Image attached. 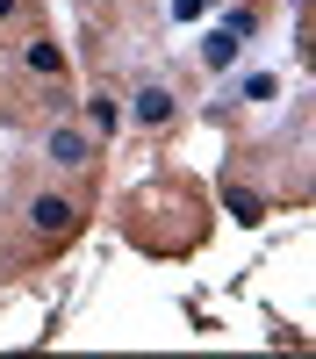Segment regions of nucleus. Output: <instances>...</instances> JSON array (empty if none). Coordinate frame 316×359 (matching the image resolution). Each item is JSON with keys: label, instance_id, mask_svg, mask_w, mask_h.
<instances>
[{"label": "nucleus", "instance_id": "423d86ee", "mask_svg": "<svg viewBox=\"0 0 316 359\" xmlns=\"http://www.w3.org/2000/svg\"><path fill=\"white\" fill-rule=\"evenodd\" d=\"M22 65H29V72H36V79H57V72H65V50H57L50 36H36V43H29V50H22Z\"/></svg>", "mask_w": 316, "mask_h": 359}, {"label": "nucleus", "instance_id": "20e7f679", "mask_svg": "<svg viewBox=\"0 0 316 359\" xmlns=\"http://www.w3.org/2000/svg\"><path fill=\"white\" fill-rule=\"evenodd\" d=\"M29 223H36L43 237H65L72 230V201L65 194H36V201H29Z\"/></svg>", "mask_w": 316, "mask_h": 359}, {"label": "nucleus", "instance_id": "6e6552de", "mask_svg": "<svg viewBox=\"0 0 316 359\" xmlns=\"http://www.w3.org/2000/svg\"><path fill=\"white\" fill-rule=\"evenodd\" d=\"M15 8H22V0H0V22H15Z\"/></svg>", "mask_w": 316, "mask_h": 359}, {"label": "nucleus", "instance_id": "f257e3e1", "mask_svg": "<svg viewBox=\"0 0 316 359\" xmlns=\"http://www.w3.org/2000/svg\"><path fill=\"white\" fill-rule=\"evenodd\" d=\"M245 36H252V15H245V8H238V15H223L209 36H201V65H209V72H230V65L245 57Z\"/></svg>", "mask_w": 316, "mask_h": 359}, {"label": "nucleus", "instance_id": "0eeeda50", "mask_svg": "<svg viewBox=\"0 0 316 359\" xmlns=\"http://www.w3.org/2000/svg\"><path fill=\"white\" fill-rule=\"evenodd\" d=\"M266 94H280V72H252V79H238V86H230V94L216 101V115H223L230 101H266Z\"/></svg>", "mask_w": 316, "mask_h": 359}, {"label": "nucleus", "instance_id": "f03ea898", "mask_svg": "<svg viewBox=\"0 0 316 359\" xmlns=\"http://www.w3.org/2000/svg\"><path fill=\"white\" fill-rule=\"evenodd\" d=\"M172 115H180V94H172L165 79H144L137 94L123 101V123H137V130H165Z\"/></svg>", "mask_w": 316, "mask_h": 359}, {"label": "nucleus", "instance_id": "39448f33", "mask_svg": "<svg viewBox=\"0 0 316 359\" xmlns=\"http://www.w3.org/2000/svg\"><path fill=\"white\" fill-rule=\"evenodd\" d=\"M86 130H94V137H115V130H123V94H108V86H101V94H86Z\"/></svg>", "mask_w": 316, "mask_h": 359}, {"label": "nucleus", "instance_id": "7ed1b4c3", "mask_svg": "<svg viewBox=\"0 0 316 359\" xmlns=\"http://www.w3.org/2000/svg\"><path fill=\"white\" fill-rule=\"evenodd\" d=\"M43 158H50L57 172H79V165H94V130H72V123L43 130Z\"/></svg>", "mask_w": 316, "mask_h": 359}]
</instances>
